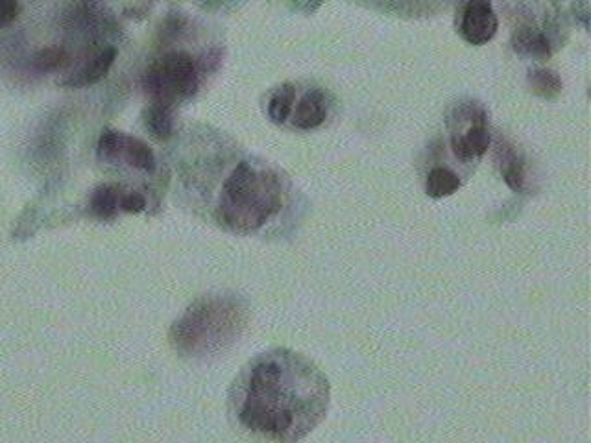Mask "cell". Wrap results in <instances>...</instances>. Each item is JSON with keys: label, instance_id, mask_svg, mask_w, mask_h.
Wrapping results in <instances>:
<instances>
[{"label": "cell", "instance_id": "obj_1", "mask_svg": "<svg viewBox=\"0 0 591 443\" xmlns=\"http://www.w3.org/2000/svg\"><path fill=\"white\" fill-rule=\"evenodd\" d=\"M331 401L326 373L290 349H270L246 362L228 392L235 429L266 442H298L324 421Z\"/></svg>", "mask_w": 591, "mask_h": 443}, {"label": "cell", "instance_id": "obj_2", "mask_svg": "<svg viewBox=\"0 0 591 443\" xmlns=\"http://www.w3.org/2000/svg\"><path fill=\"white\" fill-rule=\"evenodd\" d=\"M248 316L246 303L237 296H204L174 322L170 344L181 357H213L230 349L241 338Z\"/></svg>", "mask_w": 591, "mask_h": 443}, {"label": "cell", "instance_id": "obj_3", "mask_svg": "<svg viewBox=\"0 0 591 443\" xmlns=\"http://www.w3.org/2000/svg\"><path fill=\"white\" fill-rule=\"evenodd\" d=\"M283 207V185L268 168L241 161L222 185L215 220L237 235L265 228Z\"/></svg>", "mask_w": 591, "mask_h": 443}, {"label": "cell", "instance_id": "obj_4", "mask_svg": "<svg viewBox=\"0 0 591 443\" xmlns=\"http://www.w3.org/2000/svg\"><path fill=\"white\" fill-rule=\"evenodd\" d=\"M143 85L152 100L176 106L180 100L191 98L198 89L196 63L185 52L165 54L148 67Z\"/></svg>", "mask_w": 591, "mask_h": 443}, {"label": "cell", "instance_id": "obj_5", "mask_svg": "<svg viewBox=\"0 0 591 443\" xmlns=\"http://www.w3.org/2000/svg\"><path fill=\"white\" fill-rule=\"evenodd\" d=\"M451 130V150L464 163L479 161L488 152L492 137L488 117L479 104H462L447 120Z\"/></svg>", "mask_w": 591, "mask_h": 443}, {"label": "cell", "instance_id": "obj_6", "mask_svg": "<svg viewBox=\"0 0 591 443\" xmlns=\"http://www.w3.org/2000/svg\"><path fill=\"white\" fill-rule=\"evenodd\" d=\"M98 156L108 163L124 161L126 165L143 172L156 170V156L145 141L115 130H106L102 133L98 141Z\"/></svg>", "mask_w": 591, "mask_h": 443}, {"label": "cell", "instance_id": "obj_7", "mask_svg": "<svg viewBox=\"0 0 591 443\" xmlns=\"http://www.w3.org/2000/svg\"><path fill=\"white\" fill-rule=\"evenodd\" d=\"M497 15L490 0H470L462 13L460 34L470 45H486L497 34Z\"/></svg>", "mask_w": 591, "mask_h": 443}, {"label": "cell", "instance_id": "obj_8", "mask_svg": "<svg viewBox=\"0 0 591 443\" xmlns=\"http://www.w3.org/2000/svg\"><path fill=\"white\" fill-rule=\"evenodd\" d=\"M495 163L512 191L521 192L525 189V163L523 157L519 156L514 144L508 143L505 139H499L495 144Z\"/></svg>", "mask_w": 591, "mask_h": 443}, {"label": "cell", "instance_id": "obj_9", "mask_svg": "<svg viewBox=\"0 0 591 443\" xmlns=\"http://www.w3.org/2000/svg\"><path fill=\"white\" fill-rule=\"evenodd\" d=\"M326 95L318 89H311L300 98L296 109H292V124L298 130H314L326 122Z\"/></svg>", "mask_w": 591, "mask_h": 443}, {"label": "cell", "instance_id": "obj_10", "mask_svg": "<svg viewBox=\"0 0 591 443\" xmlns=\"http://www.w3.org/2000/svg\"><path fill=\"white\" fill-rule=\"evenodd\" d=\"M117 54H119L117 48L109 47L102 50L93 60L87 61L84 67L76 72L71 80H67L65 84L74 85V87L97 84L113 67V63L117 60Z\"/></svg>", "mask_w": 591, "mask_h": 443}, {"label": "cell", "instance_id": "obj_11", "mask_svg": "<svg viewBox=\"0 0 591 443\" xmlns=\"http://www.w3.org/2000/svg\"><path fill=\"white\" fill-rule=\"evenodd\" d=\"M145 126L159 141H165L174 130V106L152 100L145 109Z\"/></svg>", "mask_w": 591, "mask_h": 443}, {"label": "cell", "instance_id": "obj_12", "mask_svg": "<svg viewBox=\"0 0 591 443\" xmlns=\"http://www.w3.org/2000/svg\"><path fill=\"white\" fill-rule=\"evenodd\" d=\"M121 194L122 191L117 185H100V187H97L91 194V200H89V207H91L93 215L102 218V220L115 218L121 211Z\"/></svg>", "mask_w": 591, "mask_h": 443}, {"label": "cell", "instance_id": "obj_13", "mask_svg": "<svg viewBox=\"0 0 591 443\" xmlns=\"http://www.w3.org/2000/svg\"><path fill=\"white\" fill-rule=\"evenodd\" d=\"M514 50L521 56L534 58V60H547L551 56L547 37L543 36L542 32L531 30V28L519 30L514 37Z\"/></svg>", "mask_w": 591, "mask_h": 443}, {"label": "cell", "instance_id": "obj_14", "mask_svg": "<svg viewBox=\"0 0 591 443\" xmlns=\"http://www.w3.org/2000/svg\"><path fill=\"white\" fill-rule=\"evenodd\" d=\"M459 189V174L447 167L433 168L429 172V176H427V181H425V192H427V196H431L435 200L451 196L453 192H457Z\"/></svg>", "mask_w": 591, "mask_h": 443}, {"label": "cell", "instance_id": "obj_15", "mask_svg": "<svg viewBox=\"0 0 591 443\" xmlns=\"http://www.w3.org/2000/svg\"><path fill=\"white\" fill-rule=\"evenodd\" d=\"M296 104V89L294 85L285 84L274 91L268 102V117L276 124H283L290 119L292 109Z\"/></svg>", "mask_w": 591, "mask_h": 443}, {"label": "cell", "instance_id": "obj_16", "mask_svg": "<svg viewBox=\"0 0 591 443\" xmlns=\"http://www.w3.org/2000/svg\"><path fill=\"white\" fill-rule=\"evenodd\" d=\"M529 85H531L532 93H536L542 98H556L562 91V80L560 76L553 71L547 69H534L529 72Z\"/></svg>", "mask_w": 591, "mask_h": 443}, {"label": "cell", "instance_id": "obj_17", "mask_svg": "<svg viewBox=\"0 0 591 443\" xmlns=\"http://www.w3.org/2000/svg\"><path fill=\"white\" fill-rule=\"evenodd\" d=\"M67 63H69V54L65 48L61 47L43 48L37 52L32 61V65L41 72L60 71L61 67H65Z\"/></svg>", "mask_w": 591, "mask_h": 443}, {"label": "cell", "instance_id": "obj_18", "mask_svg": "<svg viewBox=\"0 0 591 443\" xmlns=\"http://www.w3.org/2000/svg\"><path fill=\"white\" fill-rule=\"evenodd\" d=\"M146 200L139 192H122L121 211L124 213H141L145 211Z\"/></svg>", "mask_w": 591, "mask_h": 443}, {"label": "cell", "instance_id": "obj_19", "mask_svg": "<svg viewBox=\"0 0 591 443\" xmlns=\"http://www.w3.org/2000/svg\"><path fill=\"white\" fill-rule=\"evenodd\" d=\"M19 13V2L17 0H0V28L8 26L15 21Z\"/></svg>", "mask_w": 591, "mask_h": 443}]
</instances>
